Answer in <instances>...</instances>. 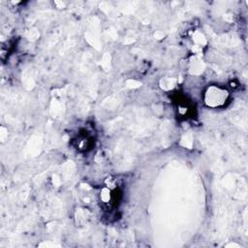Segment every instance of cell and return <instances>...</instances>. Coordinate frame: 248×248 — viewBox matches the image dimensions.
Returning <instances> with one entry per match:
<instances>
[{
	"label": "cell",
	"instance_id": "6da1fadb",
	"mask_svg": "<svg viewBox=\"0 0 248 248\" xmlns=\"http://www.w3.org/2000/svg\"><path fill=\"white\" fill-rule=\"evenodd\" d=\"M102 200L104 202H108L109 200V194H108V191L107 190H104L102 192Z\"/></svg>",
	"mask_w": 248,
	"mask_h": 248
}]
</instances>
